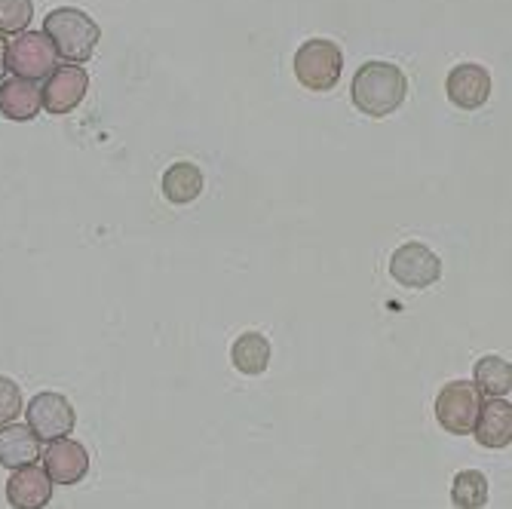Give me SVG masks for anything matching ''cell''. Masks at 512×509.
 Returning <instances> with one entry per match:
<instances>
[{
	"mask_svg": "<svg viewBox=\"0 0 512 509\" xmlns=\"http://www.w3.org/2000/svg\"><path fill=\"white\" fill-rule=\"evenodd\" d=\"M40 454H43L40 436L31 427H25V424L0 427V467L22 470V467H31Z\"/></svg>",
	"mask_w": 512,
	"mask_h": 509,
	"instance_id": "5bb4252c",
	"label": "cell"
},
{
	"mask_svg": "<svg viewBox=\"0 0 512 509\" xmlns=\"http://www.w3.org/2000/svg\"><path fill=\"white\" fill-rule=\"evenodd\" d=\"M43 470L56 485H77L89 473V454L74 439H53L43 448Z\"/></svg>",
	"mask_w": 512,
	"mask_h": 509,
	"instance_id": "9c48e42d",
	"label": "cell"
},
{
	"mask_svg": "<svg viewBox=\"0 0 512 509\" xmlns=\"http://www.w3.org/2000/svg\"><path fill=\"white\" fill-rule=\"evenodd\" d=\"M473 384L488 399H503L512 390V362L503 356H482L473 368Z\"/></svg>",
	"mask_w": 512,
	"mask_h": 509,
	"instance_id": "e0dca14e",
	"label": "cell"
},
{
	"mask_svg": "<svg viewBox=\"0 0 512 509\" xmlns=\"http://www.w3.org/2000/svg\"><path fill=\"white\" fill-rule=\"evenodd\" d=\"M445 89H448V99L457 108L476 111V108H482L491 99V74L482 65L463 62L457 68H451V74L445 80Z\"/></svg>",
	"mask_w": 512,
	"mask_h": 509,
	"instance_id": "30bf717a",
	"label": "cell"
},
{
	"mask_svg": "<svg viewBox=\"0 0 512 509\" xmlns=\"http://www.w3.org/2000/svg\"><path fill=\"white\" fill-rule=\"evenodd\" d=\"M203 191V172L194 163H175L163 172V197L172 206L194 203Z\"/></svg>",
	"mask_w": 512,
	"mask_h": 509,
	"instance_id": "2e32d148",
	"label": "cell"
},
{
	"mask_svg": "<svg viewBox=\"0 0 512 509\" xmlns=\"http://www.w3.org/2000/svg\"><path fill=\"white\" fill-rule=\"evenodd\" d=\"M59 65V50L46 31H22L10 43V71L22 80H43Z\"/></svg>",
	"mask_w": 512,
	"mask_h": 509,
	"instance_id": "5b68a950",
	"label": "cell"
},
{
	"mask_svg": "<svg viewBox=\"0 0 512 509\" xmlns=\"http://www.w3.org/2000/svg\"><path fill=\"white\" fill-rule=\"evenodd\" d=\"M31 16H34L31 0H0V34L28 31Z\"/></svg>",
	"mask_w": 512,
	"mask_h": 509,
	"instance_id": "d6986e66",
	"label": "cell"
},
{
	"mask_svg": "<svg viewBox=\"0 0 512 509\" xmlns=\"http://www.w3.org/2000/svg\"><path fill=\"white\" fill-rule=\"evenodd\" d=\"M7 68H10V43L4 40V34H0V77L7 74Z\"/></svg>",
	"mask_w": 512,
	"mask_h": 509,
	"instance_id": "44dd1931",
	"label": "cell"
},
{
	"mask_svg": "<svg viewBox=\"0 0 512 509\" xmlns=\"http://www.w3.org/2000/svg\"><path fill=\"white\" fill-rule=\"evenodd\" d=\"M89 89V74L80 65H62L43 86V111L50 114H71Z\"/></svg>",
	"mask_w": 512,
	"mask_h": 509,
	"instance_id": "ba28073f",
	"label": "cell"
},
{
	"mask_svg": "<svg viewBox=\"0 0 512 509\" xmlns=\"http://www.w3.org/2000/svg\"><path fill=\"white\" fill-rule=\"evenodd\" d=\"M341 71H344V53H341L338 43L313 37V40L298 46V53H295V77L310 92H329V89H335L338 80H341Z\"/></svg>",
	"mask_w": 512,
	"mask_h": 509,
	"instance_id": "3957f363",
	"label": "cell"
},
{
	"mask_svg": "<svg viewBox=\"0 0 512 509\" xmlns=\"http://www.w3.org/2000/svg\"><path fill=\"white\" fill-rule=\"evenodd\" d=\"M43 111V92L34 86V80L10 77L0 83V114L7 120L25 123L34 120Z\"/></svg>",
	"mask_w": 512,
	"mask_h": 509,
	"instance_id": "4fadbf2b",
	"label": "cell"
},
{
	"mask_svg": "<svg viewBox=\"0 0 512 509\" xmlns=\"http://www.w3.org/2000/svg\"><path fill=\"white\" fill-rule=\"evenodd\" d=\"M28 427L43 439V442H53V439H65L74 424H77V414L74 405L62 396V393H37L28 402Z\"/></svg>",
	"mask_w": 512,
	"mask_h": 509,
	"instance_id": "52a82bcc",
	"label": "cell"
},
{
	"mask_svg": "<svg viewBox=\"0 0 512 509\" xmlns=\"http://www.w3.org/2000/svg\"><path fill=\"white\" fill-rule=\"evenodd\" d=\"M390 276L405 289H430L442 276V261L424 243H405L390 258Z\"/></svg>",
	"mask_w": 512,
	"mask_h": 509,
	"instance_id": "8992f818",
	"label": "cell"
},
{
	"mask_svg": "<svg viewBox=\"0 0 512 509\" xmlns=\"http://www.w3.org/2000/svg\"><path fill=\"white\" fill-rule=\"evenodd\" d=\"M479 411H482V393L470 381L445 384L436 399V421L442 430H448L454 436L473 433L476 421H479Z\"/></svg>",
	"mask_w": 512,
	"mask_h": 509,
	"instance_id": "277c9868",
	"label": "cell"
},
{
	"mask_svg": "<svg viewBox=\"0 0 512 509\" xmlns=\"http://www.w3.org/2000/svg\"><path fill=\"white\" fill-rule=\"evenodd\" d=\"M22 414V390L16 381L0 375V427L13 424Z\"/></svg>",
	"mask_w": 512,
	"mask_h": 509,
	"instance_id": "ffe728a7",
	"label": "cell"
},
{
	"mask_svg": "<svg viewBox=\"0 0 512 509\" xmlns=\"http://www.w3.org/2000/svg\"><path fill=\"white\" fill-rule=\"evenodd\" d=\"M408 96L402 68L390 62H368L353 77V105L368 117H390Z\"/></svg>",
	"mask_w": 512,
	"mask_h": 509,
	"instance_id": "6da1fadb",
	"label": "cell"
},
{
	"mask_svg": "<svg viewBox=\"0 0 512 509\" xmlns=\"http://www.w3.org/2000/svg\"><path fill=\"white\" fill-rule=\"evenodd\" d=\"M488 476L479 470H463L451 482V503L457 509H482L488 503Z\"/></svg>",
	"mask_w": 512,
	"mask_h": 509,
	"instance_id": "ac0fdd59",
	"label": "cell"
},
{
	"mask_svg": "<svg viewBox=\"0 0 512 509\" xmlns=\"http://www.w3.org/2000/svg\"><path fill=\"white\" fill-rule=\"evenodd\" d=\"M270 341L261 332H246L234 341V350H230V359H234V368L246 378L264 375L270 365Z\"/></svg>",
	"mask_w": 512,
	"mask_h": 509,
	"instance_id": "9a60e30c",
	"label": "cell"
},
{
	"mask_svg": "<svg viewBox=\"0 0 512 509\" xmlns=\"http://www.w3.org/2000/svg\"><path fill=\"white\" fill-rule=\"evenodd\" d=\"M53 479L40 467H22L7 482V500L13 509H43L53 500Z\"/></svg>",
	"mask_w": 512,
	"mask_h": 509,
	"instance_id": "8fae6325",
	"label": "cell"
},
{
	"mask_svg": "<svg viewBox=\"0 0 512 509\" xmlns=\"http://www.w3.org/2000/svg\"><path fill=\"white\" fill-rule=\"evenodd\" d=\"M43 31L56 43L59 56L68 59L71 65H83L86 59H92V50H96L99 34H102L96 22L74 7L53 10L43 19Z\"/></svg>",
	"mask_w": 512,
	"mask_h": 509,
	"instance_id": "7a4b0ae2",
	"label": "cell"
},
{
	"mask_svg": "<svg viewBox=\"0 0 512 509\" xmlns=\"http://www.w3.org/2000/svg\"><path fill=\"white\" fill-rule=\"evenodd\" d=\"M473 436L482 448H491V451L512 445V402H506V399L482 402Z\"/></svg>",
	"mask_w": 512,
	"mask_h": 509,
	"instance_id": "7c38bea8",
	"label": "cell"
}]
</instances>
